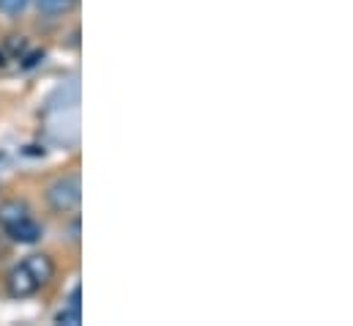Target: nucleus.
<instances>
[{
  "label": "nucleus",
  "instance_id": "423d86ee",
  "mask_svg": "<svg viewBox=\"0 0 353 326\" xmlns=\"http://www.w3.org/2000/svg\"><path fill=\"white\" fill-rule=\"evenodd\" d=\"M22 217H28V206H25L22 200H6V203L0 206V225H3V228L19 222Z\"/></svg>",
  "mask_w": 353,
  "mask_h": 326
},
{
  "label": "nucleus",
  "instance_id": "39448f33",
  "mask_svg": "<svg viewBox=\"0 0 353 326\" xmlns=\"http://www.w3.org/2000/svg\"><path fill=\"white\" fill-rule=\"evenodd\" d=\"M77 8V0H36V11L41 17H63Z\"/></svg>",
  "mask_w": 353,
  "mask_h": 326
},
{
  "label": "nucleus",
  "instance_id": "1a4fd4ad",
  "mask_svg": "<svg viewBox=\"0 0 353 326\" xmlns=\"http://www.w3.org/2000/svg\"><path fill=\"white\" fill-rule=\"evenodd\" d=\"M3 66H6V52L0 50V69H3Z\"/></svg>",
  "mask_w": 353,
  "mask_h": 326
},
{
  "label": "nucleus",
  "instance_id": "0eeeda50",
  "mask_svg": "<svg viewBox=\"0 0 353 326\" xmlns=\"http://www.w3.org/2000/svg\"><path fill=\"white\" fill-rule=\"evenodd\" d=\"M30 0H0V14L3 17H19L28 8Z\"/></svg>",
  "mask_w": 353,
  "mask_h": 326
},
{
  "label": "nucleus",
  "instance_id": "20e7f679",
  "mask_svg": "<svg viewBox=\"0 0 353 326\" xmlns=\"http://www.w3.org/2000/svg\"><path fill=\"white\" fill-rule=\"evenodd\" d=\"M8 288H11L14 296H30V294L39 288V282L30 277V271H28L25 266H19V269H14V271L8 274Z\"/></svg>",
  "mask_w": 353,
  "mask_h": 326
},
{
  "label": "nucleus",
  "instance_id": "f257e3e1",
  "mask_svg": "<svg viewBox=\"0 0 353 326\" xmlns=\"http://www.w3.org/2000/svg\"><path fill=\"white\" fill-rule=\"evenodd\" d=\"M80 198H83V189H80V175L77 173L63 175V178H58V181H52L47 186V203L58 214L74 211L80 206Z\"/></svg>",
  "mask_w": 353,
  "mask_h": 326
},
{
  "label": "nucleus",
  "instance_id": "f03ea898",
  "mask_svg": "<svg viewBox=\"0 0 353 326\" xmlns=\"http://www.w3.org/2000/svg\"><path fill=\"white\" fill-rule=\"evenodd\" d=\"M6 231H8V236H11L14 242H19V245H33V242H39V239H41V228H39L30 217H22L19 222L8 225Z\"/></svg>",
  "mask_w": 353,
  "mask_h": 326
},
{
  "label": "nucleus",
  "instance_id": "6e6552de",
  "mask_svg": "<svg viewBox=\"0 0 353 326\" xmlns=\"http://www.w3.org/2000/svg\"><path fill=\"white\" fill-rule=\"evenodd\" d=\"M58 324H80V307L69 305L66 310L58 313Z\"/></svg>",
  "mask_w": 353,
  "mask_h": 326
},
{
  "label": "nucleus",
  "instance_id": "7ed1b4c3",
  "mask_svg": "<svg viewBox=\"0 0 353 326\" xmlns=\"http://www.w3.org/2000/svg\"><path fill=\"white\" fill-rule=\"evenodd\" d=\"M22 266L30 271V277H33L39 285L47 282V280H52V274H55V263H52L47 255H30V258H25Z\"/></svg>",
  "mask_w": 353,
  "mask_h": 326
}]
</instances>
